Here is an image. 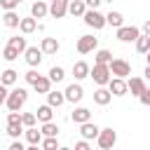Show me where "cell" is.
Listing matches in <instances>:
<instances>
[{
  "mask_svg": "<svg viewBox=\"0 0 150 150\" xmlns=\"http://www.w3.org/2000/svg\"><path fill=\"white\" fill-rule=\"evenodd\" d=\"M9 150H23V143H21V141H14V143L9 145Z\"/></svg>",
  "mask_w": 150,
  "mask_h": 150,
  "instance_id": "43",
  "label": "cell"
},
{
  "mask_svg": "<svg viewBox=\"0 0 150 150\" xmlns=\"http://www.w3.org/2000/svg\"><path fill=\"white\" fill-rule=\"evenodd\" d=\"M138 98H141V103H143V105H148V108H150V89H145Z\"/></svg>",
  "mask_w": 150,
  "mask_h": 150,
  "instance_id": "39",
  "label": "cell"
},
{
  "mask_svg": "<svg viewBox=\"0 0 150 150\" xmlns=\"http://www.w3.org/2000/svg\"><path fill=\"white\" fill-rule=\"evenodd\" d=\"M7 94H9V91H7V87H5L2 82H0V105H2L5 101H7Z\"/></svg>",
  "mask_w": 150,
  "mask_h": 150,
  "instance_id": "40",
  "label": "cell"
},
{
  "mask_svg": "<svg viewBox=\"0 0 150 150\" xmlns=\"http://www.w3.org/2000/svg\"><path fill=\"white\" fill-rule=\"evenodd\" d=\"M96 143H98V148H101V150H110V148L117 143V134H115V129H112V127L101 129V131H98V136H96Z\"/></svg>",
  "mask_w": 150,
  "mask_h": 150,
  "instance_id": "3",
  "label": "cell"
},
{
  "mask_svg": "<svg viewBox=\"0 0 150 150\" xmlns=\"http://www.w3.org/2000/svg\"><path fill=\"white\" fill-rule=\"evenodd\" d=\"M63 94H66V101H70V103H77V101H82V96H84V89H82L80 84H68Z\"/></svg>",
  "mask_w": 150,
  "mask_h": 150,
  "instance_id": "11",
  "label": "cell"
},
{
  "mask_svg": "<svg viewBox=\"0 0 150 150\" xmlns=\"http://www.w3.org/2000/svg\"><path fill=\"white\" fill-rule=\"evenodd\" d=\"M0 19H2V14H0Z\"/></svg>",
  "mask_w": 150,
  "mask_h": 150,
  "instance_id": "48",
  "label": "cell"
},
{
  "mask_svg": "<svg viewBox=\"0 0 150 150\" xmlns=\"http://www.w3.org/2000/svg\"><path fill=\"white\" fill-rule=\"evenodd\" d=\"M89 63H84V61H77V63H73V75H75V80H84V77H89Z\"/></svg>",
  "mask_w": 150,
  "mask_h": 150,
  "instance_id": "16",
  "label": "cell"
},
{
  "mask_svg": "<svg viewBox=\"0 0 150 150\" xmlns=\"http://www.w3.org/2000/svg\"><path fill=\"white\" fill-rule=\"evenodd\" d=\"M75 150H89V143H87V138L77 141V143H75Z\"/></svg>",
  "mask_w": 150,
  "mask_h": 150,
  "instance_id": "41",
  "label": "cell"
},
{
  "mask_svg": "<svg viewBox=\"0 0 150 150\" xmlns=\"http://www.w3.org/2000/svg\"><path fill=\"white\" fill-rule=\"evenodd\" d=\"M33 89H35L38 94H47V91L52 89V80H49V75H47V77H42V75H40V77L33 82Z\"/></svg>",
  "mask_w": 150,
  "mask_h": 150,
  "instance_id": "21",
  "label": "cell"
},
{
  "mask_svg": "<svg viewBox=\"0 0 150 150\" xmlns=\"http://www.w3.org/2000/svg\"><path fill=\"white\" fill-rule=\"evenodd\" d=\"M26 98H28V91H26L23 87H19V89H12V91L7 94L5 105H7V110H21V105L26 103Z\"/></svg>",
  "mask_w": 150,
  "mask_h": 150,
  "instance_id": "2",
  "label": "cell"
},
{
  "mask_svg": "<svg viewBox=\"0 0 150 150\" xmlns=\"http://www.w3.org/2000/svg\"><path fill=\"white\" fill-rule=\"evenodd\" d=\"M16 77H19V73H16V70H12V68H7V70L2 73V77H0V82H2L5 87H12V84L16 82Z\"/></svg>",
  "mask_w": 150,
  "mask_h": 150,
  "instance_id": "27",
  "label": "cell"
},
{
  "mask_svg": "<svg viewBox=\"0 0 150 150\" xmlns=\"http://www.w3.org/2000/svg\"><path fill=\"white\" fill-rule=\"evenodd\" d=\"M108 89L112 91V96H124V94L129 91V84H127V80H124V77H110Z\"/></svg>",
  "mask_w": 150,
  "mask_h": 150,
  "instance_id": "8",
  "label": "cell"
},
{
  "mask_svg": "<svg viewBox=\"0 0 150 150\" xmlns=\"http://www.w3.org/2000/svg\"><path fill=\"white\" fill-rule=\"evenodd\" d=\"M23 59H26V63H28L30 68H35V66H40V61H42V49H38V47H26Z\"/></svg>",
  "mask_w": 150,
  "mask_h": 150,
  "instance_id": "10",
  "label": "cell"
},
{
  "mask_svg": "<svg viewBox=\"0 0 150 150\" xmlns=\"http://www.w3.org/2000/svg\"><path fill=\"white\" fill-rule=\"evenodd\" d=\"M21 122H23V127H35L38 115H35V112H23V115H21Z\"/></svg>",
  "mask_w": 150,
  "mask_h": 150,
  "instance_id": "36",
  "label": "cell"
},
{
  "mask_svg": "<svg viewBox=\"0 0 150 150\" xmlns=\"http://www.w3.org/2000/svg\"><path fill=\"white\" fill-rule=\"evenodd\" d=\"M110 98H112V91H110V89L98 87V89L94 91V101H96L98 105H108V103H110Z\"/></svg>",
  "mask_w": 150,
  "mask_h": 150,
  "instance_id": "18",
  "label": "cell"
},
{
  "mask_svg": "<svg viewBox=\"0 0 150 150\" xmlns=\"http://www.w3.org/2000/svg\"><path fill=\"white\" fill-rule=\"evenodd\" d=\"M16 5H19V0H0V9H5V12L16 9Z\"/></svg>",
  "mask_w": 150,
  "mask_h": 150,
  "instance_id": "37",
  "label": "cell"
},
{
  "mask_svg": "<svg viewBox=\"0 0 150 150\" xmlns=\"http://www.w3.org/2000/svg\"><path fill=\"white\" fill-rule=\"evenodd\" d=\"M19 54H21V52H19L16 47H12V45H7V47L2 49V59H5V61H16Z\"/></svg>",
  "mask_w": 150,
  "mask_h": 150,
  "instance_id": "30",
  "label": "cell"
},
{
  "mask_svg": "<svg viewBox=\"0 0 150 150\" xmlns=\"http://www.w3.org/2000/svg\"><path fill=\"white\" fill-rule=\"evenodd\" d=\"M98 131H101V129H98V127H96V124H94L91 120H89V122H82V124H80V134H82V138H87V141L96 138V136H98Z\"/></svg>",
  "mask_w": 150,
  "mask_h": 150,
  "instance_id": "12",
  "label": "cell"
},
{
  "mask_svg": "<svg viewBox=\"0 0 150 150\" xmlns=\"http://www.w3.org/2000/svg\"><path fill=\"white\" fill-rule=\"evenodd\" d=\"M108 66H110V73H112L115 77H124V80H127V77L131 75V66H129L124 59H112Z\"/></svg>",
  "mask_w": 150,
  "mask_h": 150,
  "instance_id": "5",
  "label": "cell"
},
{
  "mask_svg": "<svg viewBox=\"0 0 150 150\" xmlns=\"http://www.w3.org/2000/svg\"><path fill=\"white\" fill-rule=\"evenodd\" d=\"M82 19H84V23H87L89 28H94V30H101V28L105 26V16H103L98 9H87V12L82 14Z\"/></svg>",
  "mask_w": 150,
  "mask_h": 150,
  "instance_id": "4",
  "label": "cell"
},
{
  "mask_svg": "<svg viewBox=\"0 0 150 150\" xmlns=\"http://www.w3.org/2000/svg\"><path fill=\"white\" fill-rule=\"evenodd\" d=\"M63 101H66V94L63 91H47V103L52 105V108H59V105H63Z\"/></svg>",
  "mask_w": 150,
  "mask_h": 150,
  "instance_id": "22",
  "label": "cell"
},
{
  "mask_svg": "<svg viewBox=\"0 0 150 150\" xmlns=\"http://www.w3.org/2000/svg\"><path fill=\"white\" fill-rule=\"evenodd\" d=\"M23 77H26V82H28V84H33V82H35V80H38L40 75H38V70H28V73H26Z\"/></svg>",
  "mask_w": 150,
  "mask_h": 150,
  "instance_id": "38",
  "label": "cell"
},
{
  "mask_svg": "<svg viewBox=\"0 0 150 150\" xmlns=\"http://www.w3.org/2000/svg\"><path fill=\"white\" fill-rule=\"evenodd\" d=\"M87 12V2L84 0H70V5H68V14H73V16H82Z\"/></svg>",
  "mask_w": 150,
  "mask_h": 150,
  "instance_id": "19",
  "label": "cell"
},
{
  "mask_svg": "<svg viewBox=\"0 0 150 150\" xmlns=\"http://www.w3.org/2000/svg\"><path fill=\"white\" fill-rule=\"evenodd\" d=\"M40 145H42L45 150H54V148H59V141H56V136H45Z\"/></svg>",
  "mask_w": 150,
  "mask_h": 150,
  "instance_id": "35",
  "label": "cell"
},
{
  "mask_svg": "<svg viewBox=\"0 0 150 150\" xmlns=\"http://www.w3.org/2000/svg\"><path fill=\"white\" fill-rule=\"evenodd\" d=\"M127 84H129V91H131L134 96H141V94L145 91V82H143L141 77H129Z\"/></svg>",
  "mask_w": 150,
  "mask_h": 150,
  "instance_id": "17",
  "label": "cell"
},
{
  "mask_svg": "<svg viewBox=\"0 0 150 150\" xmlns=\"http://www.w3.org/2000/svg\"><path fill=\"white\" fill-rule=\"evenodd\" d=\"M105 23H110L112 28H120V26H124V16L120 12H108L105 14Z\"/></svg>",
  "mask_w": 150,
  "mask_h": 150,
  "instance_id": "25",
  "label": "cell"
},
{
  "mask_svg": "<svg viewBox=\"0 0 150 150\" xmlns=\"http://www.w3.org/2000/svg\"><path fill=\"white\" fill-rule=\"evenodd\" d=\"M143 33H145V35H150V19L143 23Z\"/></svg>",
  "mask_w": 150,
  "mask_h": 150,
  "instance_id": "44",
  "label": "cell"
},
{
  "mask_svg": "<svg viewBox=\"0 0 150 150\" xmlns=\"http://www.w3.org/2000/svg\"><path fill=\"white\" fill-rule=\"evenodd\" d=\"M84 2H87V7H89V9H96V7H98L103 0H84Z\"/></svg>",
  "mask_w": 150,
  "mask_h": 150,
  "instance_id": "42",
  "label": "cell"
},
{
  "mask_svg": "<svg viewBox=\"0 0 150 150\" xmlns=\"http://www.w3.org/2000/svg\"><path fill=\"white\" fill-rule=\"evenodd\" d=\"M19 28H21L23 35H28V33H33V30L38 28V19H35V16H26V19H21Z\"/></svg>",
  "mask_w": 150,
  "mask_h": 150,
  "instance_id": "23",
  "label": "cell"
},
{
  "mask_svg": "<svg viewBox=\"0 0 150 150\" xmlns=\"http://www.w3.org/2000/svg\"><path fill=\"white\" fill-rule=\"evenodd\" d=\"M136 52L138 54H148L150 52V35H138V40H136Z\"/></svg>",
  "mask_w": 150,
  "mask_h": 150,
  "instance_id": "26",
  "label": "cell"
},
{
  "mask_svg": "<svg viewBox=\"0 0 150 150\" xmlns=\"http://www.w3.org/2000/svg\"><path fill=\"white\" fill-rule=\"evenodd\" d=\"M89 77H91V80H94L98 87L108 84V82H110V77H112L110 66H108V63H94V68L89 70Z\"/></svg>",
  "mask_w": 150,
  "mask_h": 150,
  "instance_id": "1",
  "label": "cell"
},
{
  "mask_svg": "<svg viewBox=\"0 0 150 150\" xmlns=\"http://www.w3.org/2000/svg\"><path fill=\"white\" fill-rule=\"evenodd\" d=\"M70 120H73L75 124L89 122V120H91V110H89V108H75V110H73V115H70Z\"/></svg>",
  "mask_w": 150,
  "mask_h": 150,
  "instance_id": "14",
  "label": "cell"
},
{
  "mask_svg": "<svg viewBox=\"0 0 150 150\" xmlns=\"http://www.w3.org/2000/svg\"><path fill=\"white\" fill-rule=\"evenodd\" d=\"M21 131H23V122H7V136L19 138Z\"/></svg>",
  "mask_w": 150,
  "mask_h": 150,
  "instance_id": "29",
  "label": "cell"
},
{
  "mask_svg": "<svg viewBox=\"0 0 150 150\" xmlns=\"http://www.w3.org/2000/svg\"><path fill=\"white\" fill-rule=\"evenodd\" d=\"M96 45H98V38H94V35H82V38L77 40V52H80V54H89V52L96 49Z\"/></svg>",
  "mask_w": 150,
  "mask_h": 150,
  "instance_id": "7",
  "label": "cell"
},
{
  "mask_svg": "<svg viewBox=\"0 0 150 150\" xmlns=\"http://www.w3.org/2000/svg\"><path fill=\"white\" fill-rule=\"evenodd\" d=\"M40 131H42V136H56V134H59V127L49 120V122H42V129H40Z\"/></svg>",
  "mask_w": 150,
  "mask_h": 150,
  "instance_id": "31",
  "label": "cell"
},
{
  "mask_svg": "<svg viewBox=\"0 0 150 150\" xmlns=\"http://www.w3.org/2000/svg\"><path fill=\"white\" fill-rule=\"evenodd\" d=\"M68 5H70V0H52V5H49V14H52L54 19L66 16V14H68Z\"/></svg>",
  "mask_w": 150,
  "mask_h": 150,
  "instance_id": "9",
  "label": "cell"
},
{
  "mask_svg": "<svg viewBox=\"0 0 150 150\" xmlns=\"http://www.w3.org/2000/svg\"><path fill=\"white\" fill-rule=\"evenodd\" d=\"M112 61V54L108 49H98L96 52V63H110Z\"/></svg>",
  "mask_w": 150,
  "mask_h": 150,
  "instance_id": "34",
  "label": "cell"
},
{
  "mask_svg": "<svg viewBox=\"0 0 150 150\" xmlns=\"http://www.w3.org/2000/svg\"><path fill=\"white\" fill-rule=\"evenodd\" d=\"M7 45H12V47H16L19 52H26V47H28V45H26V38H19V35H14V38H9V40H7Z\"/></svg>",
  "mask_w": 150,
  "mask_h": 150,
  "instance_id": "32",
  "label": "cell"
},
{
  "mask_svg": "<svg viewBox=\"0 0 150 150\" xmlns=\"http://www.w3.org/2000/svg\"><path fill=\"white\" fill-rule=\"evenodd\" d=\"M47 14H49V5H47V2H42V0L33 2V7H30V16H35V19H45Z\"/></svg>",
  "mask_w": 150,
  "mask_h": 150,
  "instance_id": "13",
  "label": "cell"
},
{
  "mask_svg": "<svg viewBox=\"0 0 150 150\" xmlns=\"http://www.w3.org/2000/svg\"><path fill=\"white\" fill-rule=\"evenodd\" d=\"M103 2H112V0H103Z\"/></svg>",
  "mask_w": 150,
  "mask_h": 150,
  "instance_id": "47",
  "label": "cell"
},
{
  "mask_svg": "<svg viewBox=\"0 0 150 150\" xmlns=\"http://www.w3.org/2000/svg\"><path fill=\"white\" fill-rule=\"evenodd\" d=\"M145 59H148V66H150V52H148V54H145Z\"/></svg>",
  "mask_w": 150,
  "mask_h": 150,
  "instance_id": "46",
  "label": "cell"
},
{
  "mask_svg": "<svg viewBox=\"0 0 150 150\" xmlns=\"http://www.w3.org/2000/svg\"><path fill=\"white\" fill-rule=\"evenodd\" d=\"M26 141H28L30 145L42 143V131H38L35 127H26Z\"/></svg>",
  "mask_w": 150,
  "mask_h": 150,
  "instance_id": "24",
  "label": "cell"
},
{
  "mask_svg": "<svg viewBox=\"0 0 150 150\" xmlns=\"http://www.w3.org/2000/svg\"><path fill=\"white\" fill-rule=\"evenodd\" d=\"M138 35H141V28H136V26H120L117 28V40L120 42H136Z\"/></svg>",
  "mask_w": 150,
  "mask_h": 150,
  "instance_id": "6",
  "label": "cell"
},
{
  "mask_svg": "<svg viewBox=\"0 0 150 150\" xmlns=\"http://www.w3.org/2000/svg\"><path fill=\"white\" fill-rule=\"evenodd\" d=\"M2 23H5L7 28H19L21 19H19V14H16L14 9H9V12H5V14H2Z\"/></svg>",
  "mask_w": 150,
  "mask_h": 150,
  "instance_id": "20",
  "label": "cell"
},
{
  "mask_svg": "<svg viewBox=\"0 0 150 150\" xmlns=\"http://www.w3.org/2000/svg\"><path fill=\"white\" fill-rule=\"evenodd\" d=\"M19 2H21V0H19Z\"/></svg>",
  "mask_w": 150,
  "mask_h": 150,
  "instance_id": "49",
  "label": "cell"
},
{
  "mask_svg": "<svg viewBox=\"0 0 150 150\" xmlns=\"http://www.w3.org/2000/svg\"><path fill=\"white\" fill-rule=\"evenodd\" d=\"M145 77H148V80H150V66H148V68H145Z\"/></svg>",
  "mask_w": 150,
  "mask_h": 150,
  "instance_id": "45",
  "label": "cell"
},
{
  "mask_svg": "<svg viewBox=\"0 0 150 150\" xmlns=\"http://www.w3.org/2000/svg\"><path fill=\"white\" fill-rule=\"evenodd\" d=\"M35 115H38V120H40V122H49L54 112H52V105L47 103V105H40V108L35 110Z\"/></svg>",
  "mask_w": 150,
  "mask_h": 150,
  "instance_id": "28",
  "label": "cell"
},
{
  "mask_svg": "<svg viewBox=\"0 0 150 150\" xmlns=\"http://www.w3.org/2000/svg\"><path fill=\"white\" fill-rule=\"evenodd\" d=\"M40 49H42V54H56L59 52V40L56 38H42Z\"/></svg>",
  "mask_w": 150,
  "mask_h": 150,
  "instance_id": "15",
  "label": "cell"
},
{
  "mask_svg": "<svg viewBox=\"0 0 150 150\" xmlns=\"http://www.w3.org/2000/svg\"><path fill=\"white\" fill-rule=\"evenodd\" d=\"M63 77H66V73H63V68H61V66L49 68V80H52V82H61Z\"/></svg>",
  "mask_w": 150,
  "mask_h": 150,
  "instance_id": "33",
  "label": "cell"
}]
</instances>
